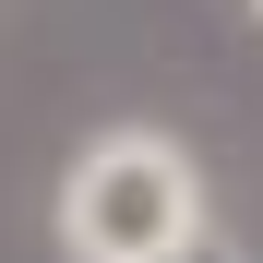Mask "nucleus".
<instances>
[{
	"instance_id": "obj_1",
	"label": "nucleus",
	"mask_w": 263,
	"mask_h": 263,
	"mask_svg": "<svg viewBox=\"0 0 263 263\" xmlns=\"http://www.w3.org/2000/svg\"><path fill=\"white\" fill-rule=\"evenodd\" d=\"M203 228H215V203H203V156L180 132L120 120L60 167V251L72 263H180Z\"/></svg>"
},
{
	"instance_id": "obj_2",
	"label": "nucleus",
	"mask_w": 263,
	"mask_h": 263,
	"mask_svg": "<svg viewBox=\"0 0 263 263\" xmlns=\"http://www.w3.org/2000/svg\"><path fill=\"white\" fill-rule=\"evenodd\" d=\"M180 263H239V239H228V228H203V239H192Z\"/></svg>"
},
{
	"instance_id": "obj_3",
	"label": "nucleus",
	"mask_w": 263,
	"mask_h": 263,
	"mask_svg": "<svg viewBox=\"0 0 263 263\" xmlns=\"http://www.w3.org/2000/svg\"><path fill=\"white\" fill-rule=\"evenodd\" d=\"M239 12H251V24H263V0H239Z\"/></svg>"
}]
</instances>
